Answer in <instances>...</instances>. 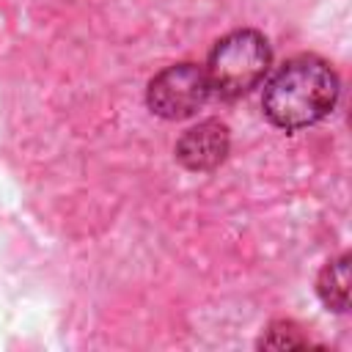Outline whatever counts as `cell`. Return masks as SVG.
<instances>
[{"label": "cell", "instance_id": "6da1fadb", "mask_svg": "<svg viewBox=\"0 0 352 352\" xmlns=\"http://www.w3.org/2000/svg\"><path fill=\"white\" fill-rule=\"evenodd\" d=\"M338 102V77L327 60L316 55L289 58L264 85L261 107L264 116L286 129H305L324 116Z\"/></svg>", "mask_w": 352, "mask_h": 352}, {"label": "cell", "instance_id": "7a4b0ae2", "mask_svg": "<svg viewBox=\"0 0 352 352\" xmlns=\"http://www.w3.org/2000/svg\"><path fill=\"white\" fill-rule=\"evenodd\" d=\"M270 63L272 52L258 30H234L214 44L204 72L212 94L223 99H236L264 80Z\"/></svg>", "mask_w": 352, "mask_h": 352}, {"label": "cell", "instance_id": "3957f363", "mask_svg": "<svg viewBox=\"0 0 352 352\" xmlns=\"http://www.w3.org/2000/svg\"><path fill=\"white\" fill-rule=\"evenodd\" d=\"M212 96L204 66L195 63H173L151 77L146 102L148 110L168 121H182L195 116Z\"/></svg>", "mask_w": 352, "mask_h": 352}, {"label": "cell", "instance_id": "277c9868", "mask_svg": "<svg viewBox=\"0 0 352 352\" xmlns=\"http://www.w3.org/2000/svg\"><path fill=\"white\" fill-rule=\"evenodd\" d=\"M228 126L217 118H206L195 126H190L176 140V160L187 170H214L226 154H228Z\"/></svg>", "mask_w": 352, "mask_h": 352}, {"label": "cell", "instance_id": "5b68a950", "mask_svg": "<svg viewBox=\"0 0 352 352\" xmlns=\"http://www.w3.org/2000/svg\"><path fill=\"white\" fill-rule=\"evenodd\" d=\"M316 292L322 302L338 314L346 311L349 305V256H341L336 261H327L324 270L319 272Z\"/></svg>", "mask_w": 352, "mask_h": 352}, {"label": "cell", "instance_id": "8992f818", "mask_svg": "<svg viewBox=\"0 0 352 352\" xmlns=\"http://www.w3.org/2000/svg\"><path fill=\"white\" fill-rule=\"evenodd\" d=\"M308 341L300 336V330L292 322H275L270 324L267 336H261L258 346L264 349H294V346H305Z\"/></svg>", "mask_w": 352, "mask_h": 352}]
</instances>
